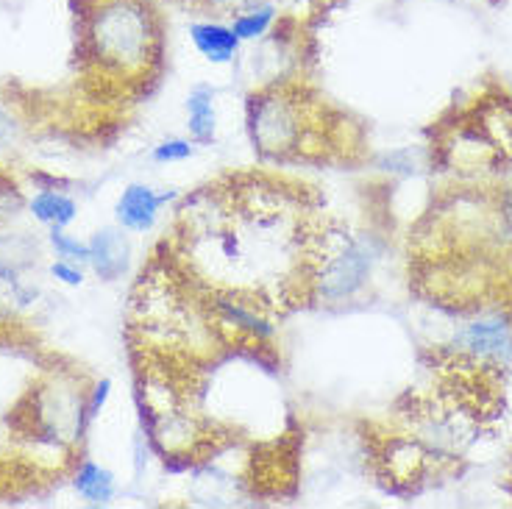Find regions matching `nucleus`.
<instances>
[{
	"instance_id": "9d476101",
	"label": "nucleus",
	"mask_w": 512,
	"mask_h": 509,
	"mask_svg": "<svg viewBox=\"0 0 512 509\" xmlns=\"http://www.w3.org/2000/svg\"><path fill=\"white\" fill-rule=\"evenodd\" d=\"M31 212L37 220L48 223V226H56V229H64L76 220V204L62 195V192H39L37 198L31 201Z\"/></svg>"
},
{
	"instance_id": "f8f14e48",
	"label": "nucleus",
	"mask_w": 512,
	"mask_h": 509,
	"mask_svg": "<svg viewBox=\"0 0 512 509\" xmlns=\"http://www.w3.org/2000/svg\"><path fill=\"white\" fill-rule=\"evenodd\" d=\"M31 301V293L23 287L20 276L9 265L0 262V315L12 312L17 306H26Z\"/></svg>"
},
{
	"instance_id": "f03ea898",
	"label": "nucleus",
	"mask_w": 512,
	"mask_h": 509,
	"mask_svg": "<svg viewBox=\"0 0 512 509\" xmlns=\"http://www.w3.org/2000/svg\"><path fill=\"white\" fill-rule=\"evenodd\" d=\"M318 103L304 98V92L295 87H273L259 92L248 103V131L251 142L268 159H287L301 156L312 137Z\"/></svg>"
},
{
	"instance_id": "f3484780",
	"label": "nucleus",
	"mask_w": 512,
	"mask_h": 509,
	"mask_svg": "<svg viewBox=\"0 0 512 509\" xmlns=\"http://www.w3.org/2000/svg\"><path fill=\"white\" fill-rule=\"evenodd\" d=\"M12 134H14L12 117H9V115H6V112H3V109H0V145H3V142L12 140Z\"/></svg>"
},
{
	"instance_id": "9b49d317",
	"label": "nucleus",
	"mask_w": 512,
	"mask_h": 509,
	"mask_svg": "<svg viewBox=\"0 0 512 509\" xmlns=\"http://www.w3.org/2000/svg\"><path fill=\"white\" fill-rule=\"evenodd\" d=\"M273 23H276V9L270 3H262V6H254L248 12L231 17V31L237 34L240 42H254V39L265 37Z\"/></svg>"
},
{
	"instance_id": "4468645a",
	"label": "nucleus",
	"mask_w": 512,
	"mask_h": 509,
	"mask_svg": "<svg viewBox=\"0 0 512 509\" xmlns=\"http://www.w3.org/2000/svg\"><path fill=\"white\" fill-rule=\"evenodd\" d=\"M192 156V145L190 140H170L156 145L154 159L156 162H181V159H190Z\"/></svg>"
},
{
	"instance_id": "dca6fc26",
	"label": "nucleus",
	"mask_w": 512,
	"mask_h": 509,
	"mask_svg": "<svg viewBox=\"0 0 512 509\" xmlns=\"http://www.w3.org/2000/svg\"><path fill=\"white\" fill-rule=\"evenodd\" d=\"M109 387H112V384L106 382V379H103L101 384H98V387H95V390H92V398H90V404H87V415H98V412H101V407L103 404H106V398H109Z\"/></svg>"
},
{
	"instance_id": "0eeeda50",
	"label": "nucleus",
	"mask_w": 512,
	"mask_h": 509,
	"mask_svg": "<svg viewBox=\"0 0 512 509\" xmlns=\"http://www.w3.org/2000/svg\"><path fill=\"white\" fill-rule=\"evenodd\" d=\"M190 37L195 42L198 53L215 64H229L237 51H240V39L231 31V26L218 23V20H204L190 28Z\"/></svg>"
},
{
	"instance_id": "ddd939ff",
	"label": "nucleus",
	"mask_w": 512,
	"mask_h": 509,
	"mask_svg": "<svg viewBox=\"0 0 512 509\" xmlns=\"http://www.w3.org/2000/svg\"><path fill=\"white\" fill-rule=\"evenodd\" d=\"M51 245L56 248V254L62 256L64 262H87L90 259V245H84V242H78L76 237H70L64 229H56L53 226L51 231Z\"/></svg>"
},
{
	"instance_id": "20e7f679",
	"label": "nucleus",
	"mask_w": 512,
	"mask_h": 509,
	"mask_svg": "<svg viewBox=\"0 0 512 509\" xmlns=\"http://www.w3.org/2000/svg\"><path fill=\"white\" fill-rule=\"evenodd\" d=\"M176 192H154L145 184H131L123 190V195L117 198L115 217L117 223L128 231H148L159 217L162 204H167Z\"/></svg>"
},
{
	"instance_id": "39448f33",
	"label": "nucleus",
	"mask_w": 512,
	"mask_h": 509,
	"mask_svg": "<svg viewBox=\"0 0 512 509\" xmlns=\"http://www.w3.org/2000/svg\"><path fill=\"white\" fill-rule=\"evenodd\" d=\"M460 348L468 351L471 359H485V362H512V334L507 323L501 320H482L471 323L460 334Z\"/></svg>"
},
{
	"instance_id": "6e6552de",
	"label": "nucleus",
	"mask_w": 512,
	"mask_h": 509,
	"mask_svg": "<svg viewBox=\"0 0 512 509\" xmlns=\"http://www.w3.org/2000/svg\"><path fill=\"white\" fill-rule=\"evenodd\" d=\"M187 117H190V134L192 140L206 142L215 140V128H218V117H215V92L209 87H195L187 95Z\"/></svg>"
},
{
	"instance_id": "f257e3e1",
	"label": "nucleus",
	"mask_w": 512,
	"mask_h": 509,
	"mask_svg": "<svg viewBox=\"0 0 512 509\" xmlns=\"http://www.w3.org/2000/svg\"><path fill=\"white\" fill-rule=\"evenodd\" d=\"M84 51L95 67L126 81L145 78L162 59V23L151 0H92Z\"/></svg>"
},
{
	"instance_id": "7ed1b4c3",
	"label": "nucleus",
	"mask_w": 512,
	"mask_h": 509,
	"mask_svg": "<svg viewBox=\"0 0 512 509\" xmlns=\"http://www.w3.org/2000/svg\"><path fill=\"white\" fill-rule=\"evenodd\" d=\"M371 254L357 240L326 242V254L315 273V298L320 301H346L357 295L371 276Z\"/></svg>"
},
{
	"instance_id": "2eb2a0df",
	"label": "nucleus",
	"mask_w": 512,
	"mask_h": 509,
	"mask_svg": "<svg viewBox=\"0 0 512 509\" xmlns=\"http://www.w3.org/2000/svg\"><path fill=\"white\" fill-rule=\"evenodd\" d=\"M51 273L56 276L59 281H64V284H70V287H78L81 281H84V276H81V270L73 268V262H56L51 268Z\"/></svg>"
},
{
	"instance_id": "423d86ee",
	"label": "nucleus",
	"mask_w": 512,
	"mask_h": 509,
	"mask_svg": "<svg viewBox=\"0 0 512 509\" xmlns=\"http://www.w3.org/2000/svg\"><path fill=\"white\" fill-rule=\"evenodd\" d=\"M128 256H131V245L123 237V231L117 229H101L90 242V262L92 270L106 281L120 279L128 268Z\"/></svg>"
},
{
	"instance_id": "1a4fd4ad",
	"label": "nucleus",
	"mask_w": 512,
	"mask_h": 509,
	"mask_svg": "<svg viewBox=\"0 0 512 509\" xmlns=\"http://www.w3.org/2000/svg\"><path fill=\"white\" fill-rule=\"evenodd\" d=\"M76 490L92 504H106L115 496V476L95 462H84L76 473Z\"/></svg>"
}]
</instances>
